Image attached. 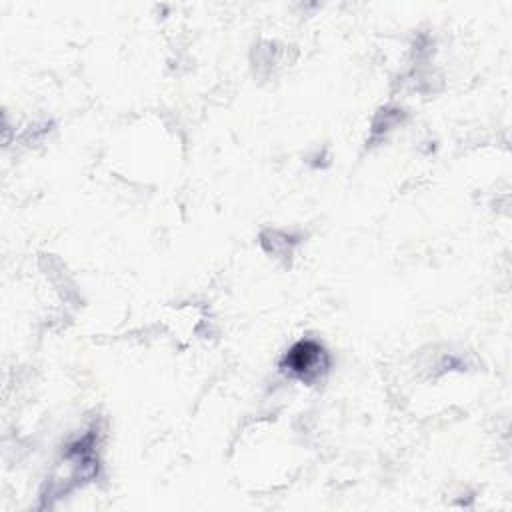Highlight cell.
I'll return each instance as SVG.
<instances>
[{
    "label": "cell",
    "instance_id": "cell-1",
    "mask_svg": "<svg viewBox=\"0 0 512 512\" xmlns=\"http://www.w3.org/2000/svg\"><path fill=\"white\" fill-rule=\"evenodd\" d=\"M326 366H328V356L324 348L314 340H302L294 344L282 362L284 370H288L290 374L306 382L318 378L326 370Z\"/></svg>",
    "mask_w": 512,
    "mask_h": 512
}]
</instances>
